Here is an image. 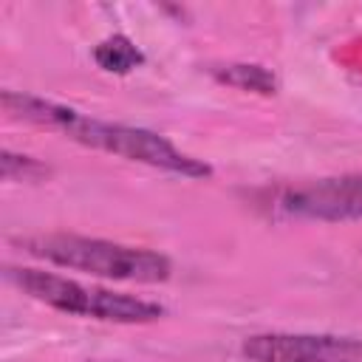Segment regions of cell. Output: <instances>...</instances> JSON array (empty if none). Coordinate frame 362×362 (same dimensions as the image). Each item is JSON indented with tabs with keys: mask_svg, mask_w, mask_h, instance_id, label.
<instances>
[{
	"mask_svg": "<svg viewBox=\"0 0 362 362\" xmlns=\"http://www.w3.org/2000/svg\"><path fill=\"white\" fill-rule=\"evenodd\" d=\"M3 107L11 119H23L37 127L57 130L65 139H71L82 147H90V150H102V153H110V156H119L127 161H139V164H147L156 170H167L175 175H187V178L212 175L209 164L178 150L173 141H167L164 136L144 130V127L102 122L76 107H68V105H59L51 99H40L31 93H20V90H3Z\"/></svg>",
	"mask_w": 362,
	"mask_h": 362,
	"instance_id": "obj_1",
	"label": "cell"
},
{
	"mask_svg": "<svg viewBox=\"0 0 362 362\" xmlns=\"http://www.w3.org/2000/svg\"><path fill=\"white\" fill-rule=\"evenodd\" d=\"M20 246L59 269L122 280V283H164L173 274V263L167 255L144 246H127L105 238H85V235H34L20 240Z\"/></svg>",
	"mask_w": 362,
	"mask_h": 362,
	"instance_id": "obj_2",
	"label": "cell"
},
{
	"mask_svg": "<svg viewBox=\"0 0 362 362\" xmlns=\"http://www.w3.org/2000/svg\"><path fill=\"white\" fill-rule=\"evenodd\" d=\"M6 274L28 297H34L62 314L102 320V322H119V325H141V322H156L164 317V305H158L153 300L102 288V286H88V283H79V280H71V277H62V274H54L45 269L11 266Z\"/></svg>",
	"mask_w": 362,
	"mask_h": 362,
	"instance_id": "obj_3",
	"label": "cell"
},
{
	"mask_svg": "<svg viewBox=\"0 0 362 362\" xmlns=\"http://www.w3.org/2000/svg\"><path fill=\"white\" fill-rule=\"evenodd\" d=\"M277 209L308 221H362V173L286 187L277 195Z\"/></svg>",
	"mask_w": 362,
	"mask_h": 362,
	"instance_id": "obj_4",
	"label": "cell"
},
{
	"mask_svg": "<svg viewBox=\"0 0 362 362\" xmlns=\"http://www.w3.org/2000/svg\"><path fill=\"white\" fill-rule=\"evenodd\" d=\"M240 351L249 362H362V339L334 334H255Z\"/></svg>",
	"mask_w": 362,
	"mask_h": 362,
	"instance_id": "obj_5",
	"label": "cell"
},
{
	"mask_svg": "<svg viewBox=\"0 0 362 362\" xmlns=\"http://www.w3.org/2000/svg\"><path fill=\"white\" fill-rule=\"evenodd\" d=\"M93 59L107 74H130L133 68H139L144 62V54L124 34H113L93 48Z\"/></svg>",
	"mask_w": 362,
	"mask_h": 362,
	"instance_id": "obj_6",
	"label": "cell"
},
{
	"mask_svg": "<svg viewBox=\"0 0 362 362\" xmlns=\"http://www.w3.org/2000/svg\"><path fill=\"white\" fill-rule=\"evenodd\" d=\"M215 76L240 90H255L263 96L277 93V79L263 65H223V68H215Z\"/></svg>",
	"mask_w": 362,
	"mask_h": 362,
	"instance_id": "obj_7",
	"label": "cell"
},
{
	"mask_svg": "<svg viewBox=\"0 0 362 362\" xmlns=\"http://www.w3.org/2000/svg\"><path fill=\"white\" fill-rule=\"evenodd\" d=\"M0 164H3V178L6 181H34V178L48 173L40 161H34L28 156H14L11 150H3Z\"/></svg>",
	"mask_w": 362,
	"mask_h": 362,
	"instance_id": "obj_8",
	"label": "cell"
}]
</instances>
